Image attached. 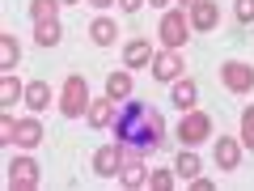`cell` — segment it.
<instances>
[{"instance_id":"1","label":"cell","mask_w":254,"mask_h":191,"mask_svg":"<svg viewBox=\"0 0 254 191\" xmlns=\"http://www.w3.org/2000/svg\"><path fill=\"white\" fill-rule=\"evenodd\" d=\"M115 145H127V149H157L165 140V119L157 115L153 106H144V102H127L123 110L115 115Z\"/></svg>"},{"instance_id":"2","label":"cell","mask_w":254,"mask_h":191,"mask_svg":"<svg viewBox=\"0 0 254 191\" xmlns=\"http://www.w3.org/2000/svg\"><path fill=\"white\" fill-rule=\"evenodd\" d=\"M60 110L68 119H81L85 110H89V85H85L81 73H72L68 81H64V94H60Z\"/></svg>"},{"instance_id":"3","label":"cell","mask_w":254,"mask_h":191,"mask_svg":"<svg viewBox=\"0 0 254 191\" xmlns=\"http://www.w3.org/2000/svg\"><path fill=\"white\" fill-rule=\"evenodd\" d=\"M220 81H225V90H233V94H250L254 90V64H242V60L220 64Z\"/></svg>"},{"instance_id":"4","label":"cell","mask_w":254,"mask_h":191,"mask_svg":"<svg viewBox=\"0 0 254 191\" xmlns=\"http://www.w3.org/2000/svg\"><path fill=\"white\" fill-rule=\"evenodd\" d=\"M178 136H182V145H199V140L212 136V119L203 115V110H182Z\"/></svg>"},{"instance_id":"5","label":"cell","mask_w":254,"mask_h":191,"mask_svg":"<svg viewBox=\"0 0 254 191\" xmlns=\"http://www.w3.org/2000/svg\"><path fill=\"white\" fill-rule=\"evenodd\" d=\"M119 149H123L119 183H123V187H144V183H148V170H144V162H140V149H127V145H119Z\"/></svg>"},{"instance_id":"6","label":"cell","mask_w":254,"mask_h":191,"mask_svg":"<svg viewBox=\"0 0 254 191\" xmlns=\"http://www.w3.org/2000/svg\"><path fill=\"white\" fill-rule=\"evenodd\" d=\"M9 187L13 191H34L38 187V162L34 157H13L9 162Z\"/></svg>"},{"instance_id":"7","label":"cell","mask_w":254,"mask_h":191,"mask_svg":"<svg viewBox=\"0 0 254 191\" xmlns=\"http://www.w3.org/2000/svg\"><path fill=\"white\" fill-rule=\"evenodd\" d=\"M157 34H161V43L170 47V51H178V47L187 43V34H190L187 13H165V17H161V30H157Z\"/></svg>"},{"instance_id":"8","label":"cell","mask_w":254,"mask_h":191,"mask_svg":"<svg viewBox=\"0 0 254 191\" xmlns=\"http://www.w3.org/2000/svg\"><path fill=\"white\" fill-rule=\"evenodd\" d=\"M119 162H123V149H119V145H106V149L93 153V170H98L102 179H115V174H119Z\"/></svg>"},{"instance_id":"9","label":"cell","mask_w":254,"mask_h":191,"mask_svg":"<svg viewBox=\"0 0 254 191\" xmlns=\"http://www.w3.org/2000/svg\"><path fill=\"white\" fill-rule=\"evenodd\" d=\"M220 21V9L212 0H199V4H190V30H216Z\"/></svg>"},{"instance_id":"10","label":"cell","mask_w":254,"mask_h":191,"mask_svg":"<svg viewBox=\"0 0 254 191\" xmlns=\"http://www.w3.org/2000/svg\"><path fill=\"white\" fill-rule=\"evenodd\" d=\"M178 73H182V60L174 51L153 55V77H157V81H178Z\"/></svg>"},{"instance_id":"11","label":"cell","mask_w":254,"mask_h":191,"mask_svg":"<svg viewBox=\"0 0 254 191\" xmlns=\"http://www.w3.org/2000/svg\"><path fill=\"white\" fill-rule=\"evenodd\" d=\"M89 123L93 127H106V123H115V115H119V102L115 98H98V102H89Z\"/></svg>"},{"instance_id":"12","label":"cell","mask_w":254,"mask_h":191,"mask_svg":"<svg viewBox=\"0 0 254 191\" xmlns=\"http://www.w3.org/2000/svg\"><path fill=\"white\" fill-rule=\"evenodd\" d=\"M216 166L220 170H237V162H242V145H237V140H229V136H220L216 140Z\"/></svg>"},{"instance_id":"13","label":"cell","mask_w":254,"mask_h":191,"mask_svg":"<svg viewBox=\"0 0 254 191\" xmlns=\"http://www.w3.org/2000/svg\"><path fill=\"white\" fill-rule=\"evenodd\" d=\"M123 60H127V68H144V64H153V43H144V38H136V43H127Z\"/></svg>"},{"instance_id":"14","label":"cell","mask_w":254,"mask_h":191,"mask_svg":"<svg viewBox=\"0 0 254 191\" xmlns=\"http://www.w3.org/2000/svg\"><path fill=\"white\" fill-rule=\"evenodd\" d=\"M26 106L30 110H47L51 106V85L47 81H30L26 85Z\"/></svg>"},{"instance_id":"15","label":"cell","mask_w":254,"mask_h":191,"mask_svg":"<svg viewBox=\"0 0 254 191\" xmlns=\"http://www.w3.org/2000/svg\"><path fill=\"white\" fill-rule=\"evenodd\" d=\"M17 60H21L17 38H13V34H0V68H4V73H13V68H17Z\"/></svg>"},{"instance_id":"16","label":"cell","mask_w":254,"mask_h":191,"mask_svg":"<svg viewBox=\"0 0 254 191\" xmlns=\"http://www.w3.org/2000/svg\"><path fill=\"white\" fill-rule=\"evenodd\" d=\"M115 34H119V26H115L110 17H98V21L89 26V38H93L98 47H110V43H115Z\"/></svg>"},{"instance_id":"17","label":"cell","mask_w":254,"mask_h":191,"mask_svg":"<svg viewBox=\"0 0 254 191\" xmlns=\"http://www.w3.org/2000/svg\"><path fill=\"white\" fill-rule=\"evenodd\" d=\"M60 4H64V0H30V17H34V26H43V21H55Z\"/></svg>"},{"instance_id":"18","label":"cell","mask_w":254,"mask_h":191,"mask_svg":"<svg viewBox=\"0 0 254 191\" xmlns=\"http://www.w3.org/2000/svg\"><path fill=\"white\" fill-rule=\"evenodd\" d=\"M127 94H131V77H127V73H110V77H106V98L123 102Z\"/></svg>"},{"instance_id":"19","label":"cell","mask_w":254,"mask_h":191,"mask_svg":"<svg viewBox=\"0 0 254 191\" xmlns=\"http://www.w3.org/2000/svg\"><path fill=\"white\" fill-rule=\"evenodd\" d=\"M38 140H43V127H38V119H21V127H17V145H21V149H34Z\"/></svg>"},{"instance_id":"20","label":"cell","mask_w":254,"mask_h":191,"mask_svg":"<svg viewBox=\"0 0 254 191\" xmlns=\"http://www.w3.org/2000/svg\"><path fill=\"white\" fill-rule=\"evenodd\" d=\"M195 81H174V106H182V110H195Z\"/></svg>"},{"instance_id":"21","label":"cell","mask_w":254,"mask_h":191,"mask_svg":"<svg viewBox=\"0 0 254 191\" xmlns=\"http://www.w3.org/2000/svg\"><path fill=\"white\" fill-rule=\"evenodd\" d=\"M17 98H26V90L17 85V77H13V73H4V77H0V102L9 106V102H17Z\"/></svg>"},{"instance_id":"22","label":"cell","mask_w":254,"mask_h":191,"mask_svg":"<svg viewBox=\"0 0 254 191\" xmlns=\"http://www.w3.org/2000/svg\"><path fill=\"white\" fill-rule=\"evenodd\" d=\"M60 21H43V26H34V38H38V47H55L60 43Z\"/></svg>"},{"instance_id":"23","label":"cell","mask_w":254,"mask_h":191,"mask_svg":"<svg viewBox=\"0 0 254 191\" xmlns=\"http://www.w3.org/2000/svg\"><path fill=\"white\" fill-rule=\"evenodd\" d=\"M174 170H178V179H190V183H195V179H199V157H195V153H182L178 162H174Z\"/></svg>"},{"instance_id":"24","label":"cell","mask_w":254,"mask_h":191,"mask_svg":"<svg viewBox=\"0 0 254 191\" xmlns=\"http://www.w3.org/2000/svg\"><path fill=\"white\" fill-rule=\"evenodd\" d=\"M242 145H246V149H254V106H246V110H242Z\"/></svg>"},{"instance_id":"25","label":"cell","mask_w":254,"mask_h":191,"mask_svg":"<svg viewBox=\"0 0 254 191\" xmlns=\"http://www.w3.org/2000/svg\"><path fill=\"white\" fill-rule=\"evenodd\" d=\"M148 187H153V191H170L174 187V174L170 170H148Z\"/></svg>"},{"instance_id":"26","label":"cell","mask_w":254,"mask_h":191,"mask_svg":"<svg viewBox=\"0 0 254 191\" xmlns=\"http://www.w3.org/2000/svg\"><path fill=\"white\" fill-rule=\"evenodd\" d=\"M17 119H13V115H4V119H0V140H9V145H17Z\"/></svg>"},{"instance_id":"27","label":"cell","mask_w":254,"mask_h":191,"mask_svg":"<svg viewBox=\"0 0 254 191\" xmlns=\"http://www.w3.org/2000/svg\"><path fill=\"white\" fill-rule=\"evenodd\" d=\"M233 17L237 21H254V0H233Z\"/></svg>"},{"instance_id":"28","label":"cell","mask_w":254,"mask_h":191,"mask_svg":"<svg viewBox=\"0 0 254 191\" xmlns=\"http://www.w3.org/2000/svg\"><path fill=\"white\" fill-rule=\"evenodd\" d=\"M119 4H123V13H136L140 4H144V0H119Z\"/></svg>"},{"instance_id":"29","label":"cell","mask_w":254,"mask_h":191,"mask_svg":"<svg viewBox=\"0 0 254 191\" xmlns=\"http://www.w3.org/2000/svg\"><path fill=\"white\" fill-rule=\"evenodd\" d=\"M89 4H98V9H106V4H115V0H89Z\"/></svg>"},{"instance_id":"30","label":"cell","mask_w":254,"mask_h":191,"mask_svg":"<svg viewBox=\"0 0 254 191\" xmlns=\"http://www.w3.org/2000/svg\"><path fill=\"white\" fill-rule=\"evenodd\" d=\"M153 4H157V9H161V4H170V0H153Z\"/></svg>"},{"instance_id":"31","label":"cell","mask_w":254,"mask_h":191,"mask_svg":"<svg viewBox=\"0 0 254 191\" xmlns=\"http://www.w3.org/2000/svg\"><path fill=\"white\" fill-rule=\"evenodd\" d=\"M182 4H199V0H182Z\"/></svg>"},{"instance_id":"32","label":"cell","mask_w":254,"mask_h":191,"mask_svg":"<svg viewBox=\"0 0 254 191\" xmlns=\"http://www.w3.org/2000/svg\"><path fill=\"white\" fill-rule=\"evenodd\" d=\"M64 4H72V0H64Z\"/></svg>"}]
</instances>
